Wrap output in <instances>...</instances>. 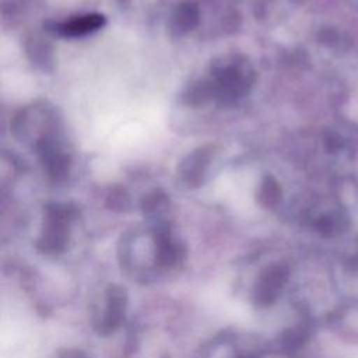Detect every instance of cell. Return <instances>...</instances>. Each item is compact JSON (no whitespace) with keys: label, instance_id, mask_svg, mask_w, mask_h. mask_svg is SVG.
<instances>
[{"label":"cell","instance_id":"obj_1","mask_svg":"<svg viewBox=\"0 0 358 358\" xmlns=\"http://www.w3.org/2000/svg\"><path fill=\"white\" fill-rule=\"evenodd\" d=\"M105 20L99 14H90V15H83L80 18L71 20L69 22L60 24L56 31L62 35L66 36H76V35H84L88 32H92L103 25Z\"/></svg>","mask_w":358,"mask_h":358},{"label":"cell","instance_id":"obj_2","mask_svg":"<svg viewBox=\"0 0 358 358\" xmlns=\"http://www.w3.org/2000/svg\"><path fill=\"white\" fill-rule=\"evenodd\" d=\"M322 41L330 46H341L343 43V34L336 29H324L322 32Z\"/></svg>","mask_w":358,"mask_h":358},{"label":"cell","instance_id":"obj_3","mask_svg":"<svg viewBox=\"0 0 358 358\" xmlns=\"http://www.w3.org/2000/svg\"><path fill=\"white\" fill-rule=\"evenodd\" d=\"M344 144H345L344 138L340 137V136L336 134V133L329 134L327 138H326V147H327V150H329L330 152H338V151H341V150L344 148Z\"/></svg>","mask_w":358,"mask_h":358}]
</instances>
